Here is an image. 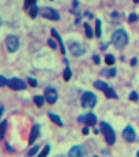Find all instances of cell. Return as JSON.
<instances>
[{"instance_id": "cell-1", "label": "cell", "mask_w": 139, "mask_h": 157, "mask_svg": "<svg viewBox=\"0 0 139 157\" xmlns=\"http://www.w3.org/2000/svg\"><path fill=\"white\" fill-rule=\"evenodd\" d=\"M111 41L116 49H121L128 44L129 41V36L125 31L122 29H119L113 33Z\"/></svg>"}, {"instance_id": "cell-2", "label": "cell", "mask_w": 139, "mask_h": 157, "mask_svg": "<svg viewBox=\"0 0 139 157\" xmlns=\"http://www.w3.org/2000/svg\"><path fill=\"white\" fill-rule=\"evenodd\" d=\"M100 131L104 136L105 140L108 145H113L115 142L116 135L114 129L111 125L105 122H101L100 124Z\"/></svg>"}, {"instance_id": "cell-3", "label": "cell", "mask_w": 139, "mask_h": 157, "mask_svg": "<svg viewBox=\"0 0 139 157\" xmlns=\"http://www.w3.org/2000/svg\"><path fill=\"white\" fill-rule=\"evenodd\" d=\"M94 87L98 90L102 91L108 99H118V96L113 89L110 87L108 84L102 80H97L94 82Z\"/></svg>"}, {"instance_id": "cell-4", "label": "cell", "mask_w": 139, "mask_h": 157, "mask_svg": "<svg viewBox=\"0 0 139 157\" xmlns=\"http://www.w3.org/2000/svg\"><path fill=\"white\" fill-rule=\"evenodd\" d=\"M97 103V96L91 92H84L81 98V104L84 108H93Z\"/></svg>"}, {"instance_id": "cell-5", "label": "cell", "mask_w": 139, "mask_h": 157, "mask_svg": "<svg viewBox=\"0 0 139 157\" xmlns=\"http://www.w3.org/2000/svg\"><path fill=\"white\" fill-rule=\"evenodd\" d=\"M7 86L11 90L15 91H22L27 89L26 82L18 77H12L8 79Z\"/></svg>"}, {"instance_id": "cell-6", "label": "cell", "mask_w": 139, "mask_h": 157, "mask_svg": "<svg viewBox=\"0 0 139 157\" xmlns=\"http://www.w3.org/2000/svg\"><path fill=\"white\" fill-rule=\"evenodd\" d=\"M6 43L7 49L11 53H14L17 52L19 49V38L16 35L11 34L8 36L6 40Z\"/></svg>"}, {"instance_id": "cell-7", "label": "cell", "mask_w": 139, "mask_h": 157, "mask_svg": "<svg viewBox=\"0 0 139 157\" xmlns=\"http://www.w3.org/2000/svg\"><path fill=\"white\" fill-rule=\"evenodd\" d=\"M40 15L48 20L57 21L60 19V16L57 12L53 8L50 7H44L40 9Z\"/></svg>"}, {"instance_id": "cell-8", "label": "cell", "mask_w": 139, "mask_h": 157, "mask_svg": "<svg viewBox=\"0 0 139 157\" xmlns=\"http://www.w3.org/2000/svg\"><path fill=\"white\" fill-rule=\"evenodd\" d=\"M44 96L47 102L50 104H54L58 98L56 90L51 86H47L45 88Z\"/></svg>"}, {"instance_id": "cell-9", "label": "cell", "mask_w": 139, "mask_h": 157, "mask_svg": "<svg viewBox=\"0 0 139 157\" xmlns=\"http://www.w3.org/2000/svg\"><path fill=\"white\" fill-rule=\"evenodd\" d=\"M78 120L80 122L83 123L87 126H94L97 122V116L93 113H88L85 115H81L78 118Z\"/></svg>"}, {"instance_id": "cell-10", "label": "cell", "mask_w": 139, "mask_h": 157, "mask_svg": "<svg viewBox=\"0 0 139 157\" xmlns=\"http://www.w3.org/2000/svg\"><path fill=\"white\" fill-rule=\"evenodd\" d=\"M69 50L72 55L80 57L84 55L86 52L85 48L78 42H73L69 45Z\"/></svg>"}, {"instance_id": "cell-11", "label": "cell", "mask_w": 139, "mask_h": 157, "mask_svg": "<svg viewBox=\"0 0 139 157\" xmlns=\"http://www.w3.org/2000/svg\"><path fill=\"white\" fill-rule=\"evenodd\" d=\"M123 139L128 142H132L136 138V133L134 128L131 125H128L122 131Z\"/></svg>"}, {"instance_id": "cell-12", "label": "cell", "mask_w": 139, "mask_h": 157, "mask_svg": "<svg viewBox=\"0 0 139 157\" xmlns=\"http://www.w3.org/2000/svg\"><path fill=\"white\" fill-rule=\"evenodd\" d=\"M86 153L85 149L82 146L77 145L71 147L68 152V155L71 157H80Z\"/></svg>"}, {"instance_id": "cell-13", "label": "cell", "mask_w": 139, "mask_h": 157, "mask_svg": "<svg viewBox=\"0 0 139 157\" xmlns=\"http://www.w3.org/2000/svg\"><path fill=\"white\" fill-rule=\"evenodd\" d=\"M40 125L39 124H35L31 129L30 134L29 136V145H33L36 139L40 135Z\"/></svg>"}, {"instance_id": "cell-14", "label": "cell", "mask_w": 139, "mask_h": 157, "mask_svg": "<svg viewBox=\"0 0 139 157\" xmlns=\"http://www.w3.org/2000/svg\"><path fill=\"white\" fill-rule=\"evenodd\" d=\"M50 34L53 36L54 38H55L59 42V44L60 45V51L63 55H65L66 54V49H65V47L64 43V41L62 40V38L58 33V31L55 29V28H52L51 30H50Z\"/></svg>"}, {"instance_id": "cell-15", "label": "cell", "mask_w": 139, "mask_h": 157, "mask_svg": "<svg viewBox=\"0 0 139 157\" xmlns=\"http://www.w3.org/2000/svg\"><path fill=\"white\" fill-rule=\"evenodd\" d=\"M100 74L106 77H113L116 74V68H104L100 71Z\"/></svg>"}, {"instance_id": "cell-16", "label": "cell", "mask_w": 139, "mask_h": 157, "mask_svg": "<svg viewBox=\"0 0 139 157\" xmlns=\"http://www.w3.org/2000/svg\"><path fill=\"white\" fill-rule=\"evenodd\" d=\"M48 115L50 119L55 124H56L57 125L60 127L64 126V123H63V122L62 121V120L59 115H58L57 114H55L53 112H49Z\"/></svg>"}, {"instance_id": "cell-17", "label": "cell", "mask_w": 139, "mask_h": 157, "mask_svg": "<svg viewBox=\"0 0 139 157\" xmlns=\"http://www.w3.org/2000/svg\"><path fill=\"white\" fill-rule=\"evenodd\" d=\"M8 126V120L5 119L3 122L0 124V140H3L5 138L6 132V129Z\"/></svg>"}, {"instance_id": "cell-18", "label": "cell", "mask_w": 139, "mask_h": 157, "mask_svg": "<svg viewBox=\"0 0 139 157\" xmlns=\"http://www.w3.org/2000/svg\"><path fill=\"white\" fill-rule=\"evenodd\" d=\"M83 26L84 27L86 36L88 38L92 39L94 36V32L91 27L89 25V24L87 22H84L83 24Z\"/></svg>"}, {"instance_id": "cell-19", "label": "cell", "mask_w": 139, "mask_h": 157, "mask_svg": "<svg viewBox=\"0 0 139 157\" xmlns=\"http://www.w3.org/2000/svg\"><path fill=\"white\" fill-rule=\"evenodd\" d=\"M33 101L38 107H41L44 103V98L43 96L36 95L33 98Z\"/></svg>"}, {"instance_id": "cell-20", "label": "cell", "mask_w": 139, "mask_h": 157, "mask_svg": "<svg viewBox=\"0 0 139 157\" xmlns=\"http://www.w3.org/2000/svg\"><path fill=\"white\" fill-rule=\"evenodd\" d=\"M95 25V35L98 38H99L102 36V22L99 19H97Z\"/></svg>"}, {"instance_id": "cell-21", "label": "cell", "mask_w": 139, "mask_h": 157, "mask_svg": "<svg viewBox=\"0 0 139 157\" xmlns=\"http://www.w3.org/2000/svg\"><path fill=\"white\" fill-rule=\"evenodd\" d=\"M72 71L69 66H67L64 71V79L65 82H68L72 77Z\"/></svg>"}, {"instance_id": "cell-22", "label": "cell", "mask_w": 139, "mask_h": 157, "mask_svg": "<svg viewBox=\"0 0 139 157\" xmlns=\"http://www.w3.org/2000/svg\"><path fill=\"white\" fill-rule=\"evenodd\" d=\"M105 62L108 65H113L115 63V58L112 54H107L105 57Z\"/></svg>"}, {"instance_id": "cell-23", "label": "cell", "mask_w": 139, "mask_h": 157, "mask_svg": "<svg viewBox=\"0 0 139 157\" xmlns=\"http://www.w3.org/2000/svg\"><path fill=\"white\" fill-rule=\"evenodd\" d=\"M38 7L36 5H33L31 6L29 12L30 16L32 19H35L38 15Z\"/></svg>"}, {"instance_id": "cell-24", "label": "cell", "mask_w": 139, "mask_h": 157, "mask_svg": "<svg viewBox=\"0 0 139 157\" xmlns=\"http://www.w3.org/2000/svg\"><path fill=\"white\" fill-rule=\"evenodd\" d=\"M50 150V147L49 145H46L44 146V147L43 148V149L42 150V151L40 153V154L38 155V157H45L47 156Z\"/></svg>"}, {"instance_id": "cell-25", "label": "cell", "mask_w": 139, "mask_h": 157, "mask_svg": "<svg viewBox=\"0 0 139 157\" xmlns=\"http://www.w3.org/2000/svg\"><path fill=\"white\" fill-rule=\"evenodd\" d=\"M129 98L130 100L134 101V102H137L139 98L138 94L137 92L135 91H132L131 92L129 96Z\"/></svg>"}, {"instance_id": "cell-26", "label": "cell", "mask_w": 139, "mask_h": 157, "mask_svg": "<svg viewBox=\"0 0 139 157\" xmlns=\"http://www.w3.org/2000/svg\"><path fill=\"white\" fill-rule=\"evenodd\" d=\"M40 149V146L36 144L35 145V146H33V147H32L28 152V155L29 156H33L35 154H36V153L38 152Z\"/></svg>"}, {"instance_id": "cell-27", "label": "cell", "mask_w": 139, "mask_h": 157, "mask_svg": "<svg viewBox=\"0 0 139 157\" xmlns=\"http://www.w3.org/2000/svg\"><path fill=\"white\" fill-rule=\"evenodd\" d=\"M27 81H28V83H29V85L33 87V88H35L38 86V80L35 79V78H33V77H29L27 78Z\"/></svg>"}, {"instance_id": "cell-28", "label": "cell", "mask_w": 139, "mask_h": 157, "mask_svg": "<svg viewBox=\"0 0 139 157\" xmlns=\"http://www.w3.org/2000/svg\"><path fill=\"white\" fill-rule=\"evenodd\" d=\"M36 0H25L24 8L25 9H29L30 7L35 5Z\"/></svg>"}, {"instance_id": "cell-29", "label": "cell", "mask_w": 139, "mask_h": 157, "mask_svg": "<svg viewBox=\"0 0 139 157\" xmlns=\"http://www.w3.org/2000/svg\"><path fill=\"white\" fill-rule=\"evenodd\" d=\"M47 44L51 48V49H53V50H56L57 49V44L56 42L53 40L52 39H49L48 41H47Z\"/></svg>"}, {"instance_id": "cell-30", "label": "cell", "mask_w": 139, "mask_h": 157, "mask_svg": "<svg viewBox=\"0 0 139 157\" xmlns=\"http://www.w3.org/2000/svg\"><path fill=\"white\" fill-rule=\"evenodd\" d=\"M8 80L5 77L2 75H0V87H3L7 86Z\"/></svg>"}, {"instance_id": "cell-31", "label": "cell", "mask_w": 139, "mask_h": 157, "mask_svg": "<svg viewBox=\"0 0 139 157\" xmlns=\"http://www.w3.org/2000/svg\"><path fill=\"white\" fill-rule=\"evenodd\" d=\"M128 20L130 22H135L136 21H137L138 20V17L137 16L136 14L135 13H131L129 16V18Z\"/></svg>"}, {"instance_id": "cell-32", "label": "cell", "mask_w": 139, "mask_h": 157, "mask_svg": "<svg viewBox=\"0 0 139 157\" xmlns=\"http://www.w3.org/2000/svg\"><path fill=\"white\" fill-rule=\"evenodd\" d=\"M92 60H93L94 63L96 64V65H99L100 62H101L100 57L98 55H94L92 57Z\"/></svg>"}, {"instance_id": "cell-33", "label": "cell", "mask_w": 139, "mask_h": 157, "mask_svg": "<svg viewBox=\"0 0 139 157\" xmlns=\"http://www.w3.org/2000/svg\"><path fill=\"white\" fill-rule=\"evenodd\" d=\"M82 133L86 136V135H88L89 134V128H88L87 126H85L84 127L83 129H82Z\"/></svg>"}, {"instance_id": "cell-34", "label": "cell", "mask_w": 139, "mask_h": 157, "mask_svg": "<svg viewBox=\"0 0 139 157\" xmlns=\"http://www.w3.org/2000/svg\"><path fill=\"white\" fill-rule=\"evenodd\" d=\"M137 62H138V60H137V58L136 57H134L131 59V65L132 66H135L137 64Z\"/></svg>"}, {"instance_id": "cell-35", "label": "cell", "mask_w": 139, "mask_h": 157, "mask_svg": "<svg viewBox=\"0 0 139 157\" xmlns=\"http://www.w3.org/2000/svg\"><path fill=\"white\" fill-rule=\"evenodd\" d=\"M84 16H87V17H89V19H92L94 17L93 14L91 13H89V12H88V11H86L85 12V13H84Z\"/></svg>"}, {"instance_id": "cell-36", "label": "cell", "mask_w": 139, "mask_h": 157, "mask_svg": "<svg viewBox=\"0 0 139 157\" xmlns=\"http://www.w3.org/2000/svg\"><path fill=\"white\" fill-rule=\"evenodd\" d=\"M108 47V44H106V43H104V44H102L100 45V49L102 50V51H104V50H106V49Z\"/></svg>"}, {"instance_id": "cell-37", "label": "cell", "mask_w": 139, "mask_h": 157, "mask_svg": "<svg viewBox=\"0 0 139 157\" xmlns=\"http://www.w3.org/2000/svg\"><path fill=\"white\" fill-rule=\"evenodd\" d=\"M6 145L7 149H8L9 151H11V152H14V149H13V147H12L9 143L7 142V143L6 144Z\"/></svg>"}, {"instance_id": "cell-38", "label": "cell", "mask_w": 139, "mask_h": 157, "mask_svg": "<svg viewBox=\"0 0 139 157\" xmlns=\"http://www.w3.org/2000/svg\"><path fill=\"white\" fill-rule=\"evenodd\" d=\"M112 17H114V18H117L119 17V14L117 13V12H113L111 14Z\"/></svg>"}, {"instance_id": "cell-39", "label": "cell", "mask_w": 139, "mask_h": 157, "mask_svg": "<svg viewBox=\"0 0 139 157\" xmlns=\"http://www.w3.org/2000/svg\"><path fill=\"white\" fill-rule=\"evenodd\" d=\"M3 112H4V107L3 106H0V119H1V117L3 115Z\"/></svg>"}, {"instance_id": "cell-40", "label": "cell", "mask_w": 139, "mask_h": 157, "mask_svg": "<svg viewBox=\"0 0 139 157\" xmlns=\"http://www.w3.org/2000/svg\"><path fill=\"white\" fill-rule=\"evenodd\" d=\"M78 4H79V3H78V2L77 1V0H74V2H73V7H74V8L77 7L78 6Z\"/></svg>"}, {"instance_id": "cell-41", "label": "cell", "mask_w": 139, "mask_h": 157, "mask_svg": "<svg viewBox=\"0 0 139 157\" xmlns=\"http://www.w3.org/2000/svg\"><path fill=\"white\" fill-rule=\"evenodd\" d=\"M81 19L78 17L77 19H76V20H75V23L76 24H78L81 22Z\"/></svg>"}, {"instance_id": "cell-42", "label": "cell", "mask_w": 139, "mask_h": 157, "mask_svg": "<svg viewBox=\"0 0 139 157\" xmlns=\"http://www.w3.org/2000/svg\"><path fill=\"white\" fill-rule=\"evenodd\" d=\"M94 132L95 134H98V130L97 128L94 129Z\"/></svg>"}, {"instance_id": "cell-43", "label": "cell", "mask_w": 139, "mask_h": 157, "mask_svg": "<svg viewBox=\"0 0 139 157\" xmlns=\"http://www.w3.org/2000/svg\"><path fill=\"white\" fill-rule=\"evenodd\" d=\"M3 25V20L2 19V17H0V27H1V26Z\"/></svg>"}, {"instance_id": "cell-44", "label": "cell", "mask_w": 139, "mask_h": 157, "mask_svg": "<svg viewBox=\"0 0 139 157\" xmlns=\"http://www.w3.org/2000/svg\"><path fill=\"white\" fill-rule=\"evenodd\" d=\"M133 1L135 3H138L139 2V0H133Z\"/></svg>"}, {"instance_id": "cell-45", "label": "cell", "mask_w": 139, "mask_h": 157, "mask_svg": "<svg viewBox=\"0 0 139 157\" xmlns=\"http://www.w3.org/2000/svg\"><path fill=\"white\" fill-rule=\"evenodd\" d=\"M137 156H138V157H139V150L137 152Z\"/></svg>"}]
</instances>
